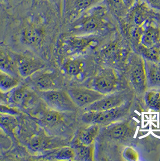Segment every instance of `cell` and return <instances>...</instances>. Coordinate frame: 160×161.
<instances>
[{"instance_id":"cell-1","label":"cell","mask_w":160,"mask_h":161,"mask_svg":"<svg viewBox=\"0 0 160 161\" xmlns=\"http://www.w3.org/2000/svg\"><path fill=\"white\" fill-rule=\"evenodd\" d=\"M107 8L101 4L75 19L73 29L77 33L88 34L99 31L105 25Z\"/></svg>"},{"instance_id":"cell-2","label":"cell","mask_w":160,"mask_h":161,"mask_svg":"<svg viewBox=\"0 0 160 161\" xmlns=\"http://www.w3.org/2000/svg\"><path fill=\"white\" fill-rule=\"evenodd\" d=\"M130 104L128 102L123 105L113 109L102 111H85L82 120L88 125H107L119 121L128 112Z\"/></svg>"},{"instance_id":"cell-3","label":"cell","mask_w":160,"mask_h":161,"mask_svg":"<svg viewBox=\"0 0 160 161\" xmlns=\"http://www.w3.org/2000/svg\"><path fill=\"white\" fill-rule=\"evenodd\" d=\"M40 96L47 107L58 112H73L78 108L69 93L60 89L40 92Z\"/></svg>"},{"instance_id":"cell-4","label":"cell","mask_w":160,"mask_h":161,"mask_svg":"<svg viewBox=\"0 0 160 161\" xmlns=\"http://www.w3.org/2000/svg\"><path fill=\"white\" fill-rule=\"evenodd\" d=\"M36 93L26 85H19L8 92V104L15 108L29 109L37 102Z\"/></svg>"},{"instance_id":"cell-5","label":"cell","mask_w":160,"mask_h":161,"mask_svg":"<svg viewBox=\"0 0 160 161\" xmlns=\"http://www.w3.org/2000/svg\"><path fill=\"white\" fill-rule=\"evenodd\" d=\"M16 59L18 73L23 78H29L45 66L42 59L29 51L16 55Z\"/></svg>"},{"instance_id":"cell-6","label":"cell","mask_w":160,"mask_h":161,"mask_svg":"<svg viewBox=\"0 0 160 161\" xmlns=\"http://www.w3.org/2000/svg\"><path fill=\"white\" fill-rule=\"evenodd\" d=\"M129 97L130 94L126 91L109 94L84 108V111H102L113 109L128 102Z\"/></svg>"},{"instance_id":"cell-7","label":"cell","mask_w":160,"mask_h":161,"mask_svg":"<svg viewBox=\"0 0 160 161\" xmlns=\"http://www.w3.org/2000/svg\"><path fill=\"white\" fill-rule=\"evenodd\" d=\"M67 92L74 103L80 108H86L105 95L94 89L84 87H73L70 88Z\"/></svg>"},{"instance_id":"cell-8","label":"cell","mask_w":160,"mask_h":161,"mask_svg":"<svg viewBox=\"0 0 160 161\" xmlns=\"http://www.w3.org/2000/svg\"><path fill=\"white\" fill-rule=\"evenodd\" d=\"M153 8L141 0L136 1V4L129 10L126 16L128 21L134 26H144L154 14Z\"/></svg>"},{"instance_id":"cell-9","label":"cell","mask_w":160,"mask_h":161,"mask_svg":"<svg viewBox=\"0 0 160 161\" xmlns=\"http://www.w3.org/2000/svg\"><path fill=\"white\" fill-rule=\"evenodd\" d=\"M131 80L133 86L139 92H145L147 87L143 58L136 54L132 57L130 69Z\"/></svg>"},{"instance_id":"cell-10","label":"cell","mask_w":160,"mask_h":161,"mask_svg":"<svg viewBox=\"0 0 160 161\" xmlns=\"http://www.w3.org/2000/svg\"><path fill=\"white\" fill-rule=\"evenodd\" d=\"M29 78L31 79L33 85L40 92L59 89V74L55 71H43L42 69Z\"/></svg>"},{"instance_id":"cell-11","label":"cell","mask_w":160,"mask_h":161,"mask_svg":"<svg viewBox=\"0 0 160 161\" xmlns=\"http://www.w3.org/2000/svg\"><path fill=\"white\" fill-rule=\"evenodd\" d=\"M117 77L113 69L106 68L98 74L93 81V89L104 95L111 94L117 86Z\"/></svg>"},{"instance_id":"cell-12","label":"cell","mask_w":160,"mask_h":161,"mask_svg":"<svg viewBox=\"0 0 160 161\" xmlns=\"http://www.w3.org/2000/svg\"><path fill=\"white\" fill-rule=\"evenodd\" d=\"M44 38V30L36 24H29L22 30L23 43L32 48H39L43 43Z\"/></svg>"},{"instance_id":"cell-13","label":"cell","mask_w":160,"mask_h":161,"mask_svg":"<svg viewBox=\"0 0 160 161\" xmlns=\"http://www.w3.org/2000/svg\"><path fill=\"white\" fill-rule=\"evenodd\" d=\"M133 131L130 123L128 121H116L106 125L105 132L110 138L124 140L131 135Z\"/></svg>"},{"instance_id":"cell-14","label":"cell","mask_w":160,"mask_h":161,"mask_svg":"<svg viewBox=\"0 0 160 161\" xmlns=\"http://www.w3.org/2000/svg\"><path fill=\"white\" fill-rule=\"evenodd\" d=\"M0 69L19 77L16 55L4 47H0Z\"/></svg>"},{"instance_id":"cell-15","label":"cell","mask_w":160,"mask_h":161,"mask_svg":"<svg viewBox=\"0 0 160 161\" xmlns=\"http://www.w3.org/2000/svg\"><path fill=\"white\" fill-rule=\"evenodd\" d=\"M104 0H72L71 15L76 19L89 10L102 4Z\"/></svg>"},{"instance_id":"cell-16","label":"cell","mask_w":160,"mask_h":161,"mask_svg":"<svg viewBox=\"0 0 160 161\" xmlns=\"http://www.w3.org/2000/svg\"><path fill=\"white\" fill-rule=\"evenodd\" d=\"M61 113L63 112L52 109L48 107L46 109L40 110L37 115V118L48 127H56L63 121V116Z\"/></svg>"},{"instance_id":"cell-17","label":"cell","mask_w":160,"mask_h":161,"mask_svg":"<svg viewBox=\"0 0 160 161\" xmlns=\"http://www.w3.org/2000/svg\"><path fill=\"white\" fill-rule=\"evenodd\" d=\"M144 62L147 86L160 87V63L145 59H144Z\"/></svg>"},{"instance_id":"cell-18","label":"cell","mask_w":160,"mask_h":161,"mask_svg":"<svg viewBox=\"0 0 160 161\" xmlns=\"http://www.w3.org/2000/svg\"><path fill=\"white\" fill-rule=\"evenodd\" d=\"M145 25L140 44L145 47H151L160 42V28L151 22Z\"/></svg>"},{"instance_id":"cell-19","label":"cell","mask_w":160,"mask_h":161,"mask_svg":"<svg viewBox=\"0 0 160 161\" xmlns=\"http://www.w3.org/2000/svg\"><path fill=\"white\" fill-rule=\"evenodd\" d=\"M100 131V125H89L86 128L81 129L78 132L75 141L85 146L92 145Z\"/></svg>"},{"instance_id":"cell-20","label":"cell","mask_w":160,"mask_h":161,"mask_svg":"<svg viewBox=\"0 0 160 161\" xmlns=\"http://www.w3.org/2000/svg\"><path fill=\"white\" fill-rule=\"evenodd\" d=\"M20 85L18 76L0 69V89L8 92Z\"/></svg>"},{"instance_id":"cell-21","label":"cell","mask_w":160,"mask_h":161,"mask_svg":"<svg viewBox=\"0 0 160 161\" xmlns=\"http://www.w3.org/2000/svg\"><path fill=\"white\" fill-rule=\"evenodd\" d=\"M71 147L75 150V159L80 161H92L93 157V144L85 146L75 141L72 143Z\"/></svg>"},{"instance_id":"cell-22","label":"cell","mask_w":160,"mask_h":161,"mask_svg":"<svg viewBox=\"0 0 160 161\" xmlns=\"http://www.w3.org/2000/svg\"><path fill=\"white\" fill-rule=\"evenodd\" d=\"M84 66V62L81 59L71 58L65 62L63 65V69L68 75L75 77L82 73Z\"/></svg>"},{"instance_id":"cell-23","label":"cell","mask_w":160,"mask_h":161,"mask_svg":"<svg viewBox=\"0 0 160 161\" xmlns=\"http://www.w3.org/2000/svg\"><path fill=\"white\" fill-rule=\"evenodd\" d=\"M56 160L72 161L75 159V150L72 147H63L51 152L46 155Z\"/></svg>"},{"instance_id":"cell-24","label":"cell","mask_w":160,"mask_h":161,"mask_svg":"<svg viewBox=\"0 0 160 161\" xmlns=\"http://www.w3.org/2000/svg\"><path fill=\"white\" fill-rule=\"evenodd\" d=\"M51 143L49 138L42 134L37 135L32 137L29 142V147L35 152H43L48 149Z\"/></svg>"},{"instance_id":"cell-25","label":"cell","mask_w":160,"mask_h":161,"mask_svg":"<svg viewBox=\"0 0 160 161\" xmlns=\"http://www.w3.org/2000/svg\"><path fill=\"white\" fill-rule=\"evenodd\" d=\"M139 50L144 59L160 63V42L151 47H145L140 45Z\"/></svg>"},{"instance_id":"cell-26","label":"cell","mask_w":160,"mask_h":161,"mask_svg":"<svg viewBox=\"0 0 160 161\" xmlns=\"http://www.w3.org/2000/svg\"><path fill=\"white\" fill-rule=\"evenodd\" d=\"M145 102L147 106L155 112H160V91L151 89L145 92Z\"/></svg>"},{"instance_id":"cell-27","label":"cell","mask_w":160,"mask_h":161,"mask_svg":"<svg viewBox=\"0 0 160 161\" xmlns=\"http://www.w3.org/2000/svg\"><path fill=\"white\" fill-rule=\"evenodd\" d=\"M18 126V120L16 115H0V129L8 135H13Z\"/></svg>"},{"instance_id":"cell-28","label":"cell","mask_w":160,"mask_h":161,"mask_svg":"<svg viewBox=\"0 0 160 161\" xmlns=\"http://www.w3.org/2000/svg\"><path fill=\"white\" fill-rule=\"evenodd\" d=\"M107 8L120 17L126 16L129 10L126 8L123 0H104Z\"/></svg>"},{"instance_id":"cell-29","label":"cell","mask_w":160,"mask_h":161,"mask_svg":"<svg viewBox=\"0 0 160 161\" xmlns=\"http://www.w3.org/2000/svg\"><path fill=\"white\" fill-rule=\"evenodd\" d=\"M123 158L125 160L128 161H137L138 160V153L133 147H126L122 153Z\"/></svg>"},{"instance_id":"cell-30","label":"cell","mask_w":160,"mask_h":161,"mask_svg":"<svg viewBox=\"0 0 160 161\" xmlns=\"http://www.w3.org/2000/svg\"><path fill=\"white\" fill-rule=\"evenodd\" d=\"M19 111L13 106H9L8 104H0V115H18Z\"/></svg>"},{"instance_id":"cell-31","label":"cell","mask_w":160,"mask_h":161,"mask_svg":"<svg viewBox=\"0 0 160 161\" xmlns=\"http://www.w3.org/2000/svg\"><path fill=\"white\" fill-rule=\"evenodd\" d=\"M144 29L145 26H132V27H131V36L138 43H140V40L143 35Z\"/></svg>"},{"instance_id":"cell-32","label":"cell","mask_w":160,"mask_h":161,"mask_svg":"<svg viewBox=\"0 0 160 161\" xmlns=\"http://www.w3.org/2000/svg\"><path fill=\"white\" fill-rule=\"evenodd\" d=\"M156 10L160 11V0H141Z\"/></svg>"},{"instance_id":"cell-33","label":"cell","mask_w":160,"mask_h":161,"mask_svg":"<svg viewBox=\"0 0 160 161\" xmlns=\"http://www.w3.org/2000/svg\"><path fill=\"white\" fill-rule=\"evenodd\" d=\"M8 92H6L0 89V104H8Z\"/></svg>"},{"instance_id":"cell-34","label":"cell","mask_w":160,"mask_h":161,"mask_svg":"<svg viewBox=\"0 0 160 161\" xmlns=\"http://www.w3.org/2000/svg\"><path fill=\"white\" fill-rule=\"evenodd\" d=\"M126 8L130 10L136 4L137 0H123Z\"/></svg>"},{"instance_id":"cell-35","label":"cell","mask_w":160,"mask_h":161,"mask_svg":"<svg viewBox=\"0 0 160 161\" xmlns=\"http://www.w3.org/2000/svg\"><path fill=\"white\" fill-rule=\"evenodd\" d=\"M54 3H55L58 6H60L61 4V2L63 0H52Z\"/></svg>"},{"instance_id":"cell-36","label":"cell","mask_w":160,"mask_h":161,"mask_svg":"<svg viewBox=\"0 0 160 161\" xmlns=\"http://www.w3.org/2000/svg\"><path fill=\"white\" fill-rule=\"evenodd\" d=\"M3 133H4V132L1 129H0V139L1 140V139L3 138H4L5 136H4V133L3 134Z\"/></svg>"},{"instance_id":"cell-37","label":"cell","mask_w":160,"mask_h":161,"mask_svg":"<svg viewBox=\"0 0 160 161\" xmlns=\"http://www.w3.org/2000/svg\"></svg>"}]
</instances>
